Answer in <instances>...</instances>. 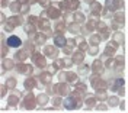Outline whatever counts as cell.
I'll list each match as a JSON object with an SVG mask.
<instances>
[{"label":"cell","instance_id":"1","mask_svg":"<svg viewBox=\"0 0 128 113\" xmlns=\"http://www.w3.org/2000/svg\"><path fill=\"white\" fill-rule=\"evenodd\" d=\"M63 106L68 110H76V109H80L83 106V103L80 102L79 96H68L66 97V100L63 102Z\"/></svg>","mask_w":128,"mask_h":113},{"label":"cell","instance_id":"2","mask_svg":"<svg viewBox=\"0 0 128 113\" xmlns=\"http://www.w3.org/2000/svg\"><path fill=\"white\" fill-rule=\"evenodd\" d=\"M105 9L111 13H116L124 9V0H105Z\"/></svg>","mask_w":128,"mask_h":113},{"label":"cell","instance_id":"3","mask_svg":"<svg viewBox=\"0 0 128 113\" xmlns=\"http://www.w3.org/2000/svg\"><path fill=\"white\" fill-rule=\"evenodd\" d=\"M111 89L112 91H118L120 96H124V80L121 77H118L114 81H111Z\"/></svg>","mask_w":128,"mask_h":113},{"label":"cell","instance_id":"4","mask_svg":"<svg viewBox=\"0 0 128 113\" xmlns=\"http://www.w3.org/2000/svg\"><path fill=\"white\" fill-rule=\"evenodd\" d=\"M116 48H118V44H116L115 41H111V42H108V45H106V48H105L102 55L108 56V58H112L114 54H115V51H116Z\"/></svg>","mask_w":128,"mask_h":113},{"label":"cell","instance_id":"5","mask_svg":"<svg viewBox=\"0 0 128 113\" xmlns=\"http://www.w3.org/2000/svg\"><path fill=\"white\" fill-rule=\"evenodd\" d=\"M90 68H92V73L95 74V75H100V74L104 73V70H105V64L100 61V59H95Z\"/></svg>","mask_w":128,"mask_h":113},{"label":"cell","instance_id":"6","mask_svg":"<svg viewBox=\"0 0 128 113\" xmlns=\"http://www.w3.org/2000/svg\"><path fill=\"white\" fill-rule=\"evenodd\" d=\"M6 45L10 47V48H19L22 45V39L19 36H16V35H10L8 38V41H6Z\"/></svg>","mask_w":128,"mask_h":113},{"label":"cell","instance_id":"7","mask_svg":"<svg viewBox=\"0 0 128 113\" xmlns=\"http://www.w3.org/2000/svg\"><path fill=\"white\" fill-rule=\"evenodd\" d=\"M89 6H90V15H92V16H100V15H102V10L105 9L99 1H93V3L89 4Z\"/></svg>","mask_w":128,"mask_h":113},{"label":"cell","instance_id":"8","mask_svg":"<svg viewBox=\"0 0 128 113\" xmlns=\"http://www.w3.org/2000/svg\"><path fill=\"white\" fill-rule=\"evenodd\" d=\"M44 54L54 59V58H57V55H58V48H57L56 45H45V47H44Z\"/></svg>","mask_w":128,"mask_h":113},{"label":"cell","instance_id":"9","mask_svg":"<svg viewBox=\"0 0 128 113\" xmlns=\"http://www.w3.org/2000/svg\"><path fill=\"white\" fill-rule=\"evenodd\" d=\"M83 59H84V52L83 51H74L72 54V61L74 64H82L83 62Z\"/></svg>","mask_w":128,"mask_h":113},{"label":"cell","instance_id":"10","mask_svg":"<svg viewBox=\"0 0 128 113\" xmlns=\"http://www.w3.org/2000/svg\"><path fill=\"white\" fill-rule=\"evenodd\" d=\"M67 4V12H77V9L80 7L79 0H66Z\"/></svg>","mask_w":128,"mask_h":113},{"label":"cell","instance_id":"11","mask_svg":"<svg viewBox=\"0 0 128 113\" xmlns=\"http://www.w3.org/2000/svg\"><path fill=\"white\" fill-rule=\"evenodd\" d=\"M48 13V16L51 17V19H57V17H60V15H61V12H60V9H57V7H48L45 9V12H44V15H47Z\"/></svg>","mask_w":128,"mask_h":113},{"label":"cell","instance_id":"12","mask_svg":"<svg viewBox=\"0 0 128 113\" xmlns=\"http://www.w3.org/2000/svg\"><path fill=\"white\" fill-rule=\"evenodd\" d=\"M66 44H67L66 36H63V35H56L54 36V45H56L57 48H64Z\"/></svg>","mask_w":128,"mask_h":113},{"label":"cell","instance_id":"13","mask_svg":"<svg viewBox=\"0 0 128 113\" xmlns=\"http://www.w3.org/2000/svg\"><path fill=\"white\" fill-rule=\"evenodd\" d=\"M22 3L19 1V0H15V1H10V4H9V9L12 10V13H19V12H22Z\"/></svg>","mask_w":128,"mask_h":113},{"label":"cell","instance_id":"14","mask_svg":"<svg viewBox=\"0 0 128 113\" xmlns=\"http://www.w3.org/2000/svg\"><path fill=\"white\" fill-rule=\"evenodd\" d=\"M124 19H125V16H124V12L122 10H120V12H116V13H114V17H112V22H115L116 25H124Z\"/></svg>","mask_w":128,"mask_h":113},{"label":"cell","instance_id":"15","mask_svg":"<svg viewBox=\"0 0 128 113\" xmlns=\"http://www.w3.org/2000/svg\"><path fill=\"white\" fill-rule=\"evenodd\" d=\"M8 25H10L12 28H15V26H18V25H24V19H22L20 16H12L8 20Z\"/></svg>","mask_w":128,"mask_h":113},{"label":"cell","instance_id":"16","mask_svg":"<svg viewBox=\"0 0 128 113\" xmlns=\"http://www.w3.org/2000/svg\"><path fill=\"white\" fill-rule=\"evenodd\" d=\"M80 25L77 23V22H72V23H68V26H67V31L68 32H72L73 35H77V33H80Z\"/></svg>","mask_w":128,"mask_h":113},{"label":"cell","instance_id":"17","mask_svg":"<svg viewBox=\"0 0 128 113\" xmlns=\"http://www.w3.org/2000/svg\"><path fill=\"white\" fill-rule=\"evenodd\" d=\"M54 89H56L57 93H58V94H61V96H64V94H67V93H68V86H67V84H64V83L57 84Z\"/></svg>","mask_w":128,"mask_h":113},{"label":"cell","instance_id":"18","mask_svg":"<svg viewBox=\"0 0 128 113\" xmlns=\"http://www.w3.org/2000/svg\"><path fill=\"white\" fill-rule=\"evenodd\" d=\"M73 20H74V22H77V23L80 25V23H84L86 17H84V15H83L82 12L77 10V12H74V13H73Z\"/></svg>","mask_w":128,"mask_h":113},{"label":"cell","instance_id":"19","mask_svg":"<svg viewBox=\"0 0 128 113\" xmlns=\"http://www.w3.org/2000/svg\"><path fill=\"white\" fill-rule=\"evenodd\" d=\"M100 41H102V38L99 36V33H93V35H90V38H89V44H90L92 47H98V44H100Z\"/></svg>","mask_w":128,"mask_h":113},{"label":"cell","instance_id":"20","mask_svg":"<svg viewBox=\"0 0 128 113\" xmlns=\"http://www.w3.org/2000/svg\"><path fill=\"white\" fill-rule=\"evenodd\" d=\"M120 97L118 96H111L108 97V106L109 107H116V106H120Z\"/></svg>","mask_w":128,"mask_h":113},{"label":"cell","instance_id":"21","mask_svg":"<svg viewBox=\"0 0 128 113\" xmlns=\"http://www.w3.org/2000/svg\"><path fill=\"white\" fill-rule=\"evenodd\" d=\"M84 106H86L88 109L96 107V97H93V96H89V97H86V100H84Z\"/></svg>","mask_w":128,"mask_h":113},{"label":"cell","instance_id":"22","mask_svg":"<svg viewBox=\"0 0 128 113\" xmlns=\"http://www.w3.org/2000/svg\"><path fill=\"white\" fill-rule=\"evenodd\" d=\"M96 99H99L100 102H102V100H108L106 90H104V89H96Z\"/></svg>","mask_w":128,"mask_h":113},{"label":"cell","instance_id":"23","mask_svg":"<svg viewBox=\"0 0 128 113\" xmlns=\"http://www.w3.org/2000/svg\"><path fill=\"white\" fill-rule=\"evenodd\" d=\"M112 41H115L118 45L120 44H124V35H122V32H115L112 35Z\"/></svg>","mask_w":128,"mask_h":113},{"label":"cell","instance_id":"24","mask_svg":"<svg viewBox=\"0 0 128 113\" xmlns=\"http://www.w3.org/2000/svg\"><path fill=\"white\" fill-rule=\"evenodd\" d=\"M122 67H124V61H122V56H118L116 59H115V71L116 73H120L121 70H122Z\"/></svg>","mask_w":128,"mask_h":113},{"label":"cell","instance_id":"25","mask_svg":"<svg viewBox=\"0 0 128 113\" xmlns=\"http://www.w3.org/2000/svg\"><path fill=\"white\" fill-rule=\"evenodd\" d=\"M66 31V22H57L56 23V32L57 35H61Z\"/></svg>","mask_w":128,"mask_h":113},{"label":"cell","instance_id":"26","mask_svg":"<svg viewBox=\"0 0 128 113\" xmlns=\"http://www.w3.org/2000/svg\"><path fill=\"white\" fill-rule=\"evenodd\" d=\"M89 70H92V68H90L89 65H86V64H82L79 68H77L79 74H82V75H88V74H89Z\"/></svg>","mask_w":128,"mask_h":113},{"label":"cell","instance_id":"27","mask_svg":"<svg viewBox=\"0 0 128 113\" xmlns=\"http://www.w3.org/2000/svg\"><path fill=\"white\" fill-rule=\"evenodd\" d=\"M36 100H38V105L40 106H45L47 105V102H48V96L47 94H40Z\"/></svg>","mask_w":128,"mask_h":113},{"label":"cell","instance_id":"28","mask_svg":"<svg viewBox=\"0 0 128 113\" xmlns=\"http://www.w3.org/2000/svg\"><path fill=\"white\" fill-rule=\"evenodd\" d=\"M76 78H77V74H74V73H66V80L68 81V83H74V81H76Z\"/></svg>","mask_w":128,"mask_h":113},{"label":"cell","instance_id":"29","mask_svg":"<svg viewBox=\"0 0 128 113\" xmlns=\"http://www.w3.org/2000/svg\"><path fill=\"white\" fill-rule=\"evenodd\" d=\"M25 32L28 33V35H34V33H35V26H34V25H25Z\"/></svg>","mask_w":128,"mask_h":113},{"label":"cell","instance_id":"30","mask_svg":"<svg viewBox=\"0 0 128 113\" xmlns=\"http://www.w3.org/2000/svg\"><path fill=\"white\" fill-rule=\"evenodd\" d=\"M3 67H4V70H12L13 68V61L12 59H8V61L4 59L3 61Z\"/></svg>","mask_w":128,"mask_h":113},{"label":"cell","instance_id":"31","mask_svg":"<svg viewBox=\"0 0 128 113\" xmlns=\"http://www.w3.org/2000/svg\"><path fill=\"white\" fill-rule=\"evenodd\" d=\"M38 3H40V4H41L44 9L51 7V0H38Z\"/></svg>","mask_w":128,"mask_h":113},{"label":"cell","instance_id":"32","mask_svg":"<svg viewBox=\"0 0 128 113\" xmlns=\"http://www.w3.org/2000/svg\"><path fill=\"white\" fill-rule=\"evenodd\" d=\"M89 48H90V47H89V44H88V42H84V41L79 44V49H80V51H83V52H84V51H89Z\"/></svg>","mask_w":128,"mask_h":113},{"label":"cell","instance_id":"33","mask_svg":"<svg viewBox=\"0 0 128 113\" xmlns=\"http://www.w3.org/2000/svg\"><path fill=\"white\" fill-rule=\"evenodd\" d=\"M40 28H41V29H42V28H45L47 31H50V29H48V20H47V19H42V17H41V20H40Z\"/></svg>","mask_w":128,"mask_h":113},{"label":"cell","instance_id":"34","mask_svg":"<svg viewBox=\"0 0 128 113\" xmlns=\"http://www.w3.org/2000/svg\"><path fill=\"white\" fill-rule=\"evenodd\" d=\"M51 102H52L54 107H60V106L63 105V103H61V99H60V97H54V99H52Z\"/></svg>","mask_w":128,"mask_h":113},{"label":"cell","instance_id":"35","mask_svg":"<svg viewBox=\"0 0 128 113\" xmlns=\"http://www.w3.org/2000/svg\"><path fill=\"white\" fill-rule=\"evenodd\" d=\"M88 52H89V55H98V52H99V48H98V47H90Z\"/></svg>","mask_w":128,"mask_h":113},{"label":"cell","instance_id":"36","mask_svg":"<svg viewBox=\"0 0 128 113\" xmlns=\"http://www.w3.org/2000/svg\"><path fill=\"white\" fill-rule=\"evenodd\" d=\"M15 58H16V59H19V61H22V59L26 58V55H25V52H22V51H20V52L18 51V52L15 54Z\"/></svg>","mask_w":128,"mask_h":113},{"label":"cell","instance_id":"37","mask_svg":"<svg viewBox=\"0 0 128 113\" xmlns=\"http://www.w3.org/2000/svg\"><path fill=\"white\" fill-rule=\"evenodd\" d=\"M15 84H16V80L13 77H9V80L6 81V86L8 87H15Z\"/></svg>","mask_w":128,"mask_h":113},{"label":"cell","instance_id":"38","mask_svg":"<svg viewBox=\"0 0 128 113\" xmlns=\"http://www.w3.org/2000/svg\"><path fill=\"white\" fill-rule=\"evenodd\" d=\"M16 70L19 71V73H25L26 70H28V65H24V64H19L18 67H16Z\"/></svg>","mask_w":128,"mask_h":113},{"label":"cell","instance_id":"39","mask_svg":"<svg viewBox=\"0 0 128 113\" xmlns=\"http://www.w3.org/2000/svg\"><path fill=\"white\" fill-rule=\"evenodd\" d=\"M50 74L48 73H44V74H41V80H44V83H50Z\"/></svg>","mask_w":128,"mask_h":113},{"label":"cell","instance_id":"40","mask_svg":"<svg viewBox=\"0 0 128 113\" xmlns=\"http://www.w3.org/2000/svg\"><path fill=\"white\" fill-rule=\"evenodd\" d=\"M36 42H38L40 45H42V44L45 42V36H44V35H36Z\"/></svg>","mask_w":128,"mask_h":113},{"label":"cell","instance_id":"41","mask_svg":"<svg viewBox=\"0 0 128 113\" xmlns=\"http://www.w3.org/2000/svg\"><path fill=\"white\" fill-rule=\"evenodd\" d=\"M67 47H70V48H73V47H76V39H73V38H70V39H67Z\"/></svg>","mask_w":128,"mask_h":113},{"label":"cell","instance_id":"42","mask_svg":"<svg viewBox=\"0 0 128 113\" xmlns=\"http://www.w3.org/2000/svg\"><path fill=\"white\" fill-rule=\"evenodd\" d=\"M34 86H35L34 80H26V81H25V87H26V89H29V87H34Z\"/></svg>","mask_w":128,"mask_h":113},{"label":"cell","instance_id":"43","mask_svg":"<svg viewBox=\"0 0 128 113\" xmlns=\"http://www.w3.org/2000/svg\"><path fill=\"white\" fill-rule=\"evenodd\" d=\"M108 107H109L108 105H102V103L100 105H96V109H99V110H106Z\"/></svg>","mask_w":128,"mask_h":113},{"label":"cell","instance_id":"44","mask_svg":"<svg viewBox=\"0 0 128 113\" xmlns=\"http://www.w3.org/2000/svg\"><path fill=\"white\" fill-rule=\"evenodd\" d=\"M63 52H64V54H67V55H68V54H73V51H72V48H70V47H64Z\"/></svg>","mask_w":128,"mask_h":113},{"label":"cell","instance_id":"45","mask_svg":"<svg viewBox=\"0 0 128 113\" xmlns=\"http://www.w3.org/2000/svg\"><path fill=\"white\" fill-rule=\"evenodd\" d=\"M9 100H10V106H15L16 105V100H18V99H16V97H10V99H9Z\"/></svg>","mask_w":128,"mask_h":113},{"label":"cell","instance_id":"46","mask_svg":"<svg viewBox=\"0 0 128 113\" xmlns=\"http://www.w3.org/2000/svg\"><path fill=\"white\" fill-rule=\"evenodd\" d=\"M8 4H10V1H9V0H2V7H6Z\"/></svg>","mask_w":128,"mask_h":113},{"label":"cell","instance_id":"47","mask_svg":"<svg viewBox=\"0 0 128 113\" xmlns=\"http://www.w3.org/2000/svg\"><path fill=\"white\" fill-rule=\"evenodd\" d=\"M35 20H36V16H29L28 17V22H29V23H34Z\"/></svg>","mask_w":128,"mask_h":113},{"label":"cell","instance_id":"48","mask_svg":"<svg viewBox=\"0 0 128 113\" xmlns=\"http://www.w3.org/2000/svg\"><path fill=\"white\" fill-rule=\"evenodd\" d=\"M35 3H38V0H29V4H35Z\"/></svg>","mask_w":128,"mask_h":113}]
</instances>
